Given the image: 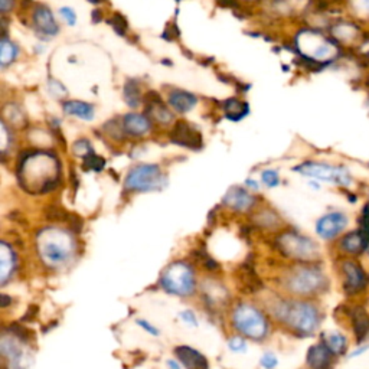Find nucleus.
Here are the masks:
<instances>
[{"instance_id": "f257e3e1", "label": "nucleus", "mask_w": 369, "mask_h": 369, "mask_svg": "<svg viewBox=\"0 0 369 369\" xmlns=\"http://www.w3.org/2000/svg\"><path fill=\"white\" fill-rule=\"evenodd\" d=\"M275 316L302 335L313 334L319 326V310L307 302H286L277 309Z\"/></svg>"}, {"instance_id": "f03ea898", "label": "nucleus", "mask_w": 369, "mask_h": 369, "mask_svg": "<svg viewBox=\"0 0 369 369\" xmlns=\"http://www.w3.org/2000/svg\"><path fill=\"white\" fill-rule=\"evenodd\" d=\"M328 286L326 277L316 267H299L287 277V287L290 292L300 296L320 293Z\"/></svg>"}, {"instance_id": "7ed1b4c3", "label": "nucleus", "mask_w": 369, "mask_h": 369, "mask_svg": "<svg viewBox=\"0 0 369 369\" xmlns=\"http://www.w3.org/2000/svg\"><path fill=\"white\" fill-rule=\"evenodd\" d=\"M166 184V179L156 165H142L133 167L126 177V188L130 191L149 192L162 189Z\"/></svg>"}, {"instance_id": "20e7f679", "label": "nucleus", "mask_w": 369, "mask_h": 369, "mask_svg": "<svg viewBox=\"0 0 369 369\" xmlns=\"http://www.w3.org/2000/svg\"><path fill=\"white\" fill-rule=\"evenodd\" d=\"M160 283L165 287V290H167L170 293L188 296L194 292V287H195L194 271L188 264H183V263L172 264L163 272Z\"/></svg>"}, {"instance_id": "39448f33", "label": "nucleus", "mask_w": 369, "mask_h": 369, "mask_svg": "<svg viewBox=\"0 0 369 369\" xmlns=\"http://www.w3.org/2000/svg\"><path fill=\"white\" fill-rule=\"evenodd\" d=\"M234 326L244 335L263 339L267 334V320L254 307L247 304H240L234 313Z\"/></svg>"}, {"instance_id": "423d86ee", "label": "nucleus", "mask_w": 369, "mask_h": 369, "mask_svg": "<svg viewBox=\"0 0 369 369\" xmlns=\"http://www.w3.org/2000/svg\"><path fill=\"white\" fill-rule=\"evenodd\" d=\"M294 170L300 172L302 175L316 177L319 180L341 184V187H349V184L352 183V176H351L349 170L343 166H331L326 163L307 162V163L297 166Z\"/></svg>"}, {"instance_id": "0eeeda50", "label": "nucleus", "mask_w": 369, "mask_h": 369, "mask_svg": "<svg viewBox=\"0 0 369 369\" xmlns=\"http://www.w3.org/2000/svg\"><path fill=\"white\" fill-rule=\"evenodd\" d=\"M280 250L293 258L303 260V261H312L319 255L317 246L299 234H286L279 240Z\"/></svg>"}, {"instance_id": "6e6552de", "label": "nucleus", "mask_w": 369, "mask_h": 369, "mask_svg": "<svg viewBox=\"0 0 369 369\" xmlns=\"http://www.w3.org/2000/svg\"><path fill=\"white\" fill-rule=\"evenodd\" d=\"M348 226V216L343 212H329L316 224V233L323 240H334Z\"/></svg>"}, {"instance_id": "1a4fd4ad", "label": "nucleus", "mask_w": 369, "mask_h": 369, "mask_svg": "<svg viewBox=\"0 0 369 369\" xmlns=\"http://www.w3.org/2000/svg\"><path fill=\"white\" fill-rule=\"evenodd\" d=\"M172 142L192 150H199L204 146L201 134L189 123L183 120L175 124L172 130Z\"/></svg>"}, {"instance_id": "9d476101", "label": "nucleus", "mask_w": 369, "mask_h": 369, "mask_svg": "<svg viewBox=\"0 0 369 369\" xmlns=\"http://www.w3.org/2000/svg\"><path fill=\"white\" fill-rule=\"evenodd\" d=\"M342 274H343V287L348 294L360 293L366 286V275L359 264L355 261H343L342 263Z\"/></svg>"}, {"instance_id": "9b49d317", "label": "nucleus", "mask_w": 369, "mask_h": 369, "mask_svg": "<svg viewBox=\"0 0 369 369\" xmlns=\"http://www.w3.org/2000/svg\"><path fill=\"white\" fill-rule=\"evenodd\" d=\"M335 353L325 345H313L307 352V365L310 369H332Z\"/></svg>"}, {"instance_id": "f8f14e48", "label": "nucleus", "mask_w": 369, "mask_h": 369, "mask_svg": "<svg viewBox=\"0 0 369 369\" xmlns=\"http://www.w3.org/2000/svg\"><path fill=\"white\" fill-rule=\"evenodd\" d=\"M175 355L179 358V360L188 369H209V363L206 358L192 349L191 346H177L175 349Z\"/></svg>"}, {"instance_id": "ddd939ff", "label": "nucleus", "mask_w": 369, "mask_h": 369, "mask_svg": "<svg viewBox=\"0 0 369 369\" xmlns=\"http://www.w3.org/2000/svg\"><path fill=\"white\" fill-rule=\"evenodd\" d=\"M40 254L45 258V261H48L54 265L64 263L70 255L65 244L62 241L57 243L54 238H50L48 241L40 244Z\"/></svg>"}, {"instance_id": "4468645a", "label": "nucleus", "mask_w": 369, "mask_h": 369, "mask_svg": "<svg viewBox=\"0 0 369 369\" xmlns=\"http://www.w3.org/2000/svg\"><path fill=\"white\" fill-rule=\"evenodd\" d=\"M33 21H35V25H36L38 31L45 33V35L54 36L60 31L57 22L54 19L53 12L48 8H45V6H38L36 8L35 15H33Z\"/></svg>"}, {"instance_id": "2eb2a0df", "label": "nucleus", "mask_w": 369, "mask_h": 369, "mask_svg": "<svg viewBox=\"0 0 369 369\" xmlns=\"http://www.w3.org/2000/svg\"><path fill=\"white\" fill-rule=\"evenodd\" d=\"M369 247V241L365 234L359 233V231H353V233L346 234L341 241V248L349 255H360L363 251H366Z\"/></svg>"}, {"instance_id": "dca6fc26", "label": "nucleus", "mask_w": 369, "mask_h": 369, "mask_svg": "<svg viewBox=\"0 0 369 369\" xmlns=\"http://www.w3.org/2000/svg\"><path fill=\"white\" fill-rule=\"evenodd\" d=\"M197 103H198V99L188 91L175 89L169 94V104L179 113L189 111Z\"/></svg>"}, {"instance_id": "f3484780", "label": "nucleus", "mask_w": 369, "mask_h": 369, "mask_svg": "<svg viewBox=\"0 0 369 369\" xmlns=\"http://www.w3.org/2000/svg\"><path fill=\"white\" fill-rule=\"evenodd\" d=\"M351 319H352V326L353 332L356 335L358 342L363 341L369 332V316L362 307H353L351 310Z\"/></svg>"}, {"instance_id": "a211bd4d", "label": "nucleus", "mask_w": 369, "mask_h": 369, "mask_svg": "<svg viewBox=\"0 0 369 369\" xmlns=\"http://www.w3.org/2000/svg\"><path fill=\"white\" fill-rule=\"evenodd\" d=\"M149 128L150 121L142 114H127L124 117V130L130 136H143Z\"/></svg>"}, {"instance_id": "6ab92c4d", "label": "nucleus", "mask_w": 369, "mask_h": 369, "mask_svg": "<svg viewBox=\"0 0 369 369\" xmlns=\"http://www.w3.org/2000/svg\"><path fill=\"white\" fill-rule=\"evenodd\" d=\"M224 202L236 211H247L254 204V199L243 189H233L228 192Z\"/></svg>"}, {"instance_id": "aec40b11", "label": "nucleus", "mask_w": 369, "mask_h": 369, "mask_svg": "<svg viewBox=\"0 0 369 369\" xmlns=\"http://www.w3.org/2000/svg\"><path fill=\"white\" fill-rule=\"evenodd\" d=\"M241 275H240V279H241V282H243V286L241 287H244L243 290L244 292H247V293H255V292H258V290H261L263 289V283L260 282V279L257 277V274L254 272V270L251 268V267H248L247 264H244L243 267H241Z\"/></svg>"}, {"instance_id": "412c9836", "label": "nucleus", "mask_w": 369, "mask_h": 369, "mask_svg": "<svg viewBox=\"0 0 369 369\" xmlns=\"http://www.w3.org/2000/svg\"><path fill=\"white\" fill-rule=\"evenodd\" d=\"M64 110H65V113L72 114V116L87 120V121L94 119V107L87 103H82V101H67L64 104Z\"/></svg>"}, {"instance_id": "4be33fe9", "label": "nucleus", "mask_w": 369, "mask_h": 369, "mask_svg": "<svg viewBox=\"0 0 369 369\" xmlns=\"http://www.w3.org/2000/svg\"><path fill=\"white\" fill-rule=\"evenodd\" d=\"M224 110L226 111V117L231 121H238L248 114V106L246 103L238 101L237 99H229L224 103Z\"/></svg>"}, {"instance_id": "5701e85b", "label": "nucleus", "mask_w": 369, "mask_h": 369, "mask_svg": "<svg viewBox=\"0 0 369 369\" xmlns=\"http://www.w3.org/2000/svg\"><path fill=\"white\" fill-rule=\"evenodd\" d=\"M124 99H126V103L133 109L141 104V91H138V87L134 79H130L126 82Z\"/></svg>"}, {"instance_id": "b1692460", "label": "nucleus", "mask_w": 369, "mask_h": 369, "mask_svg": "<svg viewBox=\"0 0 369 369\" xmlns=\"http://www.w3.org/2000/svg\"><path fill=\"white\" fill-rule=\"evenodd\" d=\"M325 345L335 353V355H342L345 353L348 348V341L345 336L339 334H332L325 338Z\"/></svg>"}, {"instance_id": "393cba45", "label": "nucleus", "mask_w": 369, "mask_h": 369, "mask_svg": "<svg viewBox=\"0 0 369 369\" xmlns=\"http://www.w3.org/2000/svg\"><path fill=\"white\" fill-rule=\"evenodd\" d=\"M150 111L153 114V117L160 121V123H169L172 121L173 116L170 114V111L162 104V101H158V103H150Z\"/></svg>"}, {"instance_id": "a878e982", "label": "nucleus", "mask_w": 369, "mask_h": 369, "mask_svg": "<svg viewBox=\"0 0 369 369\" xmlns=\"http://www.w3.org/2000/svg\"><path fill=\"white\" fill-rule=\"evenodd\" d=\"M18 55V48L16 46L9 42L8 39L2 40V65L6 67L9 62H12L15 60V57Z\"/></svg>"}, {"instance_id": "bb28decb", "label": "nucleus", "mask_w": 369, "mask_h": 369, "mask_svg": "<svg viewBox=\"0 0 369 369\" xmlns=\"http://www.w3.org/2000/svg\"><path fill=\"white\" fill-rule=\"evenodd\" d=\"M84 165L87 169H94V170H101L106 166V160L101 159L100 156L94 155L92 152H89L88 155L84 156Z\"/></svg>"}, {"instance_id": "cd10ccee", "label": "nucleus", "mask_w": 369, "mask_h": 369, "mask_svg": "<svg viewBox=\"0 0 369 369\" xmlns=\"http://www.w3.org/2000/svg\"><path fill=\"white\" fill-rule=\"evenodd\" d=\"M263 182L267 184L268 188H274V187H277V184H279V175H277V172H274V170H265L264 173H263Z\"/></svg>"}, {"instance_id": "c85d7f7f", "label": "nucleus", "mask_w": 369, "mask_h": 369, "mask_svg": "<svg viewBox=\"0 0 369 369\" xmlns=\"http://www.w3.org/2000/svg\"><path fill=\"white\" fill-rule=\"evenodd\" d=\"M352 6L359 16H369V0H352Z\"/></svg>"}, {"instance_id": "c756f323", "label": "nucleus", "mask_w": 369, "mask_h": 369, "mask_svg": "<svg viewBox=\"0 0 369 369\" xmlns=\"http://www.w3.org/2000/svg\"><path fill=\"white\" fill-rule=\"evenodd\" d=\"M111 23H113V26H114V31H116L119 35H124V33H126V31H127V22L124 21V18H123L121 15H114Z\"/></svg>"}, {"instance_id": "7c9ffc66", "label": "nucleus", "mask_w": 369, "mask_h": 369, "mask_svg": "<svg viewBox=\"0 0 369 369\" xmlns=\"http://www.w3.org/2000/svg\"><path fill=\"white\" fill-rule=\"evenodd\" d=\"M229 349H233L234 352H243L246 351V341L240 336H236L229 341Z\"/></svg>"}, {"instance_id": "2f4dec72", "label": "nucleus", "mask_w": 369, "mask_h": 369, "mask_svg": "<svg viewBox=\"0 0 369 369\" xmlns=\"http://www.w3.org/2000/svg\"><path fill=\"white\" fill-rule=\"evenodd\" d=\"M261 365H263V368H265V369H272V368L277 365V358H275L272 353H265V355L261 358Z\"/></svg>"}, {"instance_id": "473e14b6", "label": "nucleus", "mask_w": 369, "mask_h": 369, "mask_svg": "<svg viewBox=\"0 0 369 369\" xmlns=\"http://www.w3.org/2000/svg\"><path fill=\"white\" fill-rule=\"evenodd\" d=\"M61 15H62V18L65 19V22L68 23V25H75V21H77V16H75V13H74V11L72 9H70V8H62L61 9Z\"/></svg>"}, {"instance_id": "72a5a7b5", "label": "nucleus", "mask_w": 369, "mask_h": 369, "mask_svg": "<svg viewBox=\"0 0 369 369\" xmlns=\"http://www.w3.org/2000/svg\"><path fill=\"white\" fill-rule=\"evenodd\" d=\"M180 317L184 320V321H188L189 325H192V326H197L198 325V321H197V317H195V314L191 312V310H187V312H182L180 313Z\"/></svg>"}, {"instance_id": "f704fd0d", "label": "nucleus", "mask_w": 369, "mask_h": 369, "mask_svg": "<svg viewBox=\"0 0 369 369\" xmlns=\"http://www.w3.org/2000/svg\"><path fill=\"white\" fill-rule=\"evenodd\" d=\"M137 323H138V325H141L146 332L152 334L153 336H159V331H158L156 328H153L152 325H149V323H148L146 320H137Z\"/></svg>"}, {"instance_id": "c9c22d12", "label": "nucleus", "mask_w": 369, "mask_h": 369, "mask_svg": "<svg viewBox=\"0 0 369 369\" xmlns=\"http://www.w3.org/2000/svg\"><path fill=\"white\" fill-rule=\"evenodd\" d=\"M218 2H219L222 6H226V8H228V6L231 8V6L236 5V0H218Z\"/></svg>"}, {"instance_id": "e433bc0d", "label": "nucleus", "mask_w": 369, "mask_h": 369, "mask_svg": "<svg viewBox=\"0 0 369 369\" xmlns=\"http://www.w3.org/2000/svg\"><path fill=\"white\" fill-rule=\"evenodd\" d=\"M91 16H92V21L94 22H100L101 19H100V16H101V13H100V11H94L91 13Z\"/></svg>"}, {"instance_id": "4c0bfd02", "label": "nucleus", "mask_w": 369, "mask_h": 369, "mask_svg": "<svg viewBox=\"0 0 369 369\" xmlns=\"http://www.w3.org/2000/svg\"><path fill=\"white\" fill-rule=\"evenodd\" d=\"M247 184H248V187H251L253 189H255V191L258 189V183H257V182H253V180L248 179V180H247Z\"/></svg>"}, {"instance_id": "58836bf2", "label": "nucleus", "mask_w": 369, "mask_h": 369, "mask_svg": "<svg viewBox=\"0 0 369 369\" xmlns=\"http://www.w3.org/2000/svg\"><path fill=\"white\" fill-rule=\"evenodd\" d=\"M9 8H11L9 6V0H2V11L6 12Z\"/></svg>"}, {"instance_id": "ea45409f", "label": "nucleus", "mask_w": 369, "mask_h": 369, "mask_svg": "<svg viewBox=\"0 0 369 369\" xmlns=\"http://www.w3.org/2000/svg\"><path fill=\"white\" fill-rule=\"evenodd\" d=\"M167 365H169V368H170V369H180V368H179V365H177L175 360H169V362H167Z\"/></svg>"}, {"instance_id": "a19ab883", "label": "nucleus", "mask_w": 369, "mask_h": 369, "mask_svg": "<svg viewBox=\"0 0 369 369\" xmlns=\"http://www.w3.org/2000/svg\"><path fill=\"white\" fill-rule=\"evenodd\" d=\"M89 2H92V4H100V2H103V0H89Z\"/></svg>"}, {"instance_id": "79ce46f5", "label": "nucleus", "mask_w": 369, "mask_h": 369, "mask_svg": "<svg viewBox=\"0 0 369 369\" xmlns=\"http://www.w3.org/2000/svg\"><path fill=\"white\" fill-rule=\"evenodd\" d=\"M366 251H368V253H369V247H368V250H366Z\"/></svg>"}]
</instances>
